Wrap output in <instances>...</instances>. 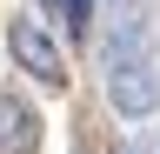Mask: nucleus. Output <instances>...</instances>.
<instances>
[{"mask_svg":"<svg viewBox=\"0 0 160 154\" xmlns=\"http://www.w3.org/2000/svg\"><path fill=\"white\" fill-rule=\"evenodd\" d=\"M127 154H133V147H127Z\"/></svg>","mask_w":160,"mask_h":154,"instance_id":"6","label":"nucleus"},{"mask_svg":"<svg viewBox=\"0 0 160 154\" xmlns=\"http://www.w3.org/2000/svg\"><path fill=\"white\" fill-rule=\"evenodd\" d=\"M107 101L127 114V121H140V114L160 107V67H153V47L113 54V61H107Z\"/></svg>","mask_w":160,"mask_h":154,"instance_id":"1","label":"nucleus"},{"mask_svg":"<svg viewBox=\"0 0 160 154\" xmlns=\"http://www.w3.org/2000/svg\"><path fill=\"white\" fill-rule=\"evenodd\" d=\"M53 13H67V34H80V27H87V13H93V0H60Z\"/></svg>","mask_w":160,"mask_h":154,"instance_id":"4","label":"nucleus"},{"mask_svg":"<svg viewBox=\"0 0 160 154\" xmlns=\"http://www.w3.org/2000/svg\"><path fill=\"white\" fill-rule=\"evenodd\" d=\"M13 61L33 74L40 87H67V61H60V47H53V34L40 27V20H13Z\"/></svg>","mask_w":160,"mask_h":154,"instance_id":"2","label":"nucleus"},{"mask_svg":"<svg viewBox=\"0 0 160 154\" xmlns=\"http://www.w3.org/2000/svg\"><path fill=\"white\" fill-rule=\"evenodd\" d=\"M40 7H60V0H40Z\"/></svg>","mask_w":160,"mask_h":154,"instance_id":"5","label":"nucleus"},{"mask_svg":"<svg viewBox=\"0 0 160 154\" xmlns=\"http://www.w3.org/2000/svg\"><path fill=\"white\" fill-rule=\"evenodd\" d=\"M40 147V114L20 94H0V154H33Z\"/></svg>","mask_w":160,"mask_h":154,"instance_id":"3","label":"nucleus"}]
</instances>
